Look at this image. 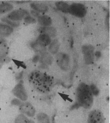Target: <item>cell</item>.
<instances>
[{"label": "cell", "instance_id": "12", "mask_svg": "<svg viewBox=\"0 0 110 123\" xmlns=\"http://www.w3.org/2000/svg\"><path fill=\"white\" fill-rule=\"evenodd\" d=\"M12 28L3 24H0V37H6L10 35L13 32Z\"/></svg>", "mask_w": 110, "mask_h": 123}, {"label": "cell", "instance_id": "19", "mask_svg": "<svg viewBox=\"0 0 110 123\" xmlns=\"http://www.w3.org/2000/svg\"><path fill=\"white\" fill-rule=\"evenodd\" d=\"M15 123H31L28 119L23 115H20L15 120Z\"/></svg>", "mask_w": 110, "mask_h": 123}, {"label": "cell", "instance_id": "7", "mask_svg": "<svg viewBox=\"0 0 110 123\" xmlns=\"http://www.w3.org/2000/svg\"><path fill=\"white\" fill-rule=\"evenodd\" d=\"M28 13L24 10H16L10 13L8 15V18L13 21H18L22 19L25 17L27 16Z\"/></svg>", "mask_w": 110, "mask_h": 123}, {"label": "cell", "instance_id": "16", "mask_svg": "<svg viewBox=\"0 0 110 123\" xmlns=\"http://www.w3.org/2000/svg\"><path fill=\"white\" fill-rule=\"evenodd\" d=\"M31 6L34 10L39 12H45L48 10V7L44 5L39 4H32Z\"/></svg>", "mask_w": 110, "mask_h": 123}, {"label": "cell", "instance_id": "10", "mask_svg": "<svg viewBox=\"0 0 110 123\" xmlns=\"http://www.w3.org/2000/svg\"><path fill=\"white\" fill-rule=\"evenodd\" d=\"M37 43L45 47L50 44L51 43V39L49 36L44 34H41L37 39Z\"/></svg>", "mask_w": 110, "mask_h": 123}, {"label": "cell", "instance_id": "8", "mask_svg": "<svg viewBox=\"0 0 110 123\" xmlns=\"http://www.w3.org/2000/svg\"><path fill=\"white\" fill-rule=\"evenodd\" d=\"M13 92L16 96L22 100H26L27 99L28 97L25 90L23 85L21 83L17 85L13 90Z\"/></svg>", "mask_w": 110, "mask_h": 123}, {"label": "cell", "instance_id": "14", "mask_svg": "<svg viewBox=\"0 0 110 123\" xmlns=\"http://www.w3.org/2000/svg\"><path fill=\"white\" fill-rule=\"evenodd\" d=\"M38 21L41 25L45 27L50 26L52 24V20L51 18L47 15L39 17Z\"/></svg>", "mask_w": 110, "mask_h": 123}, {"label": "cell", "instance_id": "5", "mask_svg": "<svg viewBox=\"0 0 110 123\" xmlns=\"http://www.w3.org/2000/svg\"><path fill=\"white\" fill-rule=\"evenodd\" d=\"M57 62L59 67L63 70H67L69 67V58L68 55L60 53L57 56Z\"/></svg>", "mask_w": 110, "mask_h": 123}, {"label": "cell", "instance_id": "13", "mask_svg": "<svg viewBox=\"0 0 110 123\" xmlns=\"http://www.w3.org/2000/svg\"><path fill=\"white\" fill-rule=\"evenodd\" d=\"M39 32L41 34H46L49 37H54L56 35V31L55 29L51 27H43L39 29Z\"/></svg>", "mask_w": 110, "mask_h": 123}, {"label": "cell", "instance_id": "18", "mask_svg": "<svg viewBox=\"0 0 110 123\" xmlns=\"http://www.w3.org/2000/svg\"><path fill=\"white\" fill-rule=\"evenodd\" d=\"M37 119L39 123H49V117L45 114L39 113L37 116Z\"/></svg>", "mask_w": 110, "mask_h": 123}, {"label": "cell", "instance_id": "2", "mask_svg": "<svg viewBox=\"0 0 110 123\" xmlns=\"http://www.w3.org/2000/svg\"><path fill=\"white\" fill-rule=\"evenodd\" d=\"M77 98L79 103L83 107L86 109L90 108L93 102L90 87L84 83H81L77 90Z\"/></svg>", "mask_w": 110, "mask_h": 123}, {"label": "cell", "instance_id": "20", "mask_svg": "<svg viewBox=\"0 0 110 123\" xmlns=\"http://www.w3.org/2000/svg\"><path fill=\"white\" fill-rule=\"evenodd\" d=\"M59 48V43L57 40H55L49 47V50L51 52L53 53H56Z\"/></svg>", "mask_w": 110, "mask_h": 123}, {"label": "cell", "instance_id": "9", "mask_svg": "<svg viewBox=\"0 0 110 123\" xmlns=\"http://www.w3.org/2000/svg\"><path fill=\"white\" fill-rule=\"evenodd\" d=\"M94 48L91 46L84 47L83 51L84 54V58L87 64H90L94 60Z\"/></svg>", "mask_w": 110, "mask_h": 123}, {"label": "cell", "instance_id": "24", "mask_svg": "<svg viewBox=\"0 0 110 123\" xmlns=\"http://www.w3.org/2000/svg\"><path fill=\"white\" fill-rule=\"evenodd\" d=\"M32 13H33V15L34 16L37 17L38 16H39V13L38 12H35V11H32Z\"/></svg>", "mask_w": 110, "mask_h": 123}, {"label": "cell", "instance_id": "1", "mask_svg": "<svg viewBox=\"0 0 110 123\" xmlns=\"http://www.w3.org/2000/svg\"><path fill=\"white\" fill-rule=\"evenodd\" d=\"M31 85L36 91L41 93H47L50 91L54 84V79L45 73L35 70L28 76Z\"/></svg>", "mask_w": 110, "mask_h": 123}, {"label": "cell", "instance_id": "21", "mask_svg": "<svg viewBox=\"0 0 110 123\" xmlns=\"http://www.w3.org/2000/svg\"><path fill=\"white\" fill-rule=\"evenodd\" d=\"M25 22L28 23H33L36 22V20L32 17L27 16L25 18Z\"/></svg>", "mask_w": 110, "mask_h": 123}, {"label": "cell", "instance_id": "3", "mask_svg": "<svg viewBox=\"0 0 110 123\" xmlns=\"http://www.w3.org/2000/svg\"><path fill=\"white\" fill-rule=\"evenodd\" d=\"M68 12L75 16L82 18L86 14L87 10L83 5L74 3L69 6Z\"/></svg>", "mask_w": 110, "mask_h": 123}, {"label": "cell", "instance_id": "23", "mask_svg": "<svg viewBox=\"0 0 110 123\" xmlns=\"http://www.w3.org/2000/svg\"><path fill=\"white\" fill-rule=\"evenodd\" d=\"M4 21L6 22L7 23H9V24H10L11 26H18V24L17 23H14V22H12L11 21H10L9 20H8V19H6L5 20H4Z\"/></svg>", "mask_w": 110, "mask_h": 123}, {"label": "cell", "instance_id": "15", "mask_svg": "<svg viewBox=\"0 0 110 123\" xmlns=\"http://www.w3.org/2000/svg\"><path fill=\"white\" fill-rule=\"evenodd\" d=\"M56 6L58 9L60 10L63 13H68L69 6L68 4L64 2L60 1L57 2L56 3Z\"/></svg>", "mask_w": 110, "mask_h": 123}, {"label": "cell", "instance_id": "22", "mask_svg": "<svg viewBox=\"0 0 110 123\" xmlns=\"http://www.w3.org/2000/svg\"><path fill=\"white\" fill-rule=\"evenodd\" d=\"M90 88L91 91L92 92V93H93V94H94L95 95H96V94H98V91L97 90V88L95 86H91V87Z\"/></svg>", "mask_w": 110, "mask_h": 123}, {"label": "cell", "instance_id": "6", "mask_svg": "<svg viewBox=\"0 0 110 123\" xmlns=\"http://www.w3.org/2000/svg\"><path fill=\"white\" fill-rule=\"evenodd\" d=\"M20 110L23 114L28 117H33L35 114V109L32 104L26 102L21 104L20 105Z\"/></svg>", "mask_w": 110, "mask_h": 123}, {"label": "cell", "instance_id": "11", "mask_svg": "<svg viewBox=\"0 0 110 123\" xmlns=\"http://www.w3.org/2000/svg\"><path fill=\"white\" fill-rule=\"evenodd\" d=\"M9 48L7 43L0 38V58L5 57L8 54Z\"/></svg>", "mask_w": 110, "mask_h": 123}, {"label": "cell", "instance_id": "17", "mask_svg": "<svg viewBox=\"0 0 110 123\" xmlns=\"http://www.w3.org/2000/svg\"><path fill=\"white\" fill-rule=\"evenodd\" d=\"M13 9V6L8 3L0 4V13H3L8 12Z\"/></svg>", "mask_w": 110, "mask_h": 123}, {"label": "cell", "instance_id": "4", "mask_svg": "<svg viewBox=\"0 0 110 123\" xmlns=\"http://www.w3.org/2000/svg\"><path fill=\"white\" fill-rule=\"evenodd\" d=\"M88 123H105V118L102 112L97 110L92 111L89 116Z\"/></svg>", "mask_w": 110, "mask_h": 123}]
</instances>
